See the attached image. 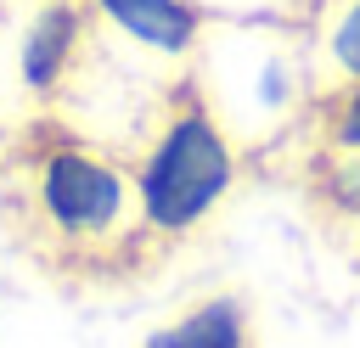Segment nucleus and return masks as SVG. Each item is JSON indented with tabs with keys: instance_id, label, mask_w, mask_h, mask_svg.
I'll use <instances>...</instances> for the list:
<instances>
[{
	"instance_id": "3",
	"label": "nucleus",
	"mask_w": 360,
	"mask_h": 348,
	"mask_svg": "<svg viewBox=\"0 0 360 348\" xmlns=\"http://www.w3.org/2000/svg\"><path fill=\"white\" fill-rule=\"evenodd\" d=\"M90 39H96L90 0H39L28 11L22 39H17V84L39 112L56 107V95L73 84V73L90 56Z\"/></svg>"
},
{
	"instance_id": "6",
	"label": "nucleus",
	"mask_w": 360,
	"mask_h": 348,
	"mask_svg": "<svg viewBox=\"0 0 360 348\" xmlns=\"http://www.w3.org/2000/svg\"><path fill=\"white\" fill-rule=\"evenodd\" d=\"M321 157H360V79H338V90L315 107Z\"/></svg>"
},
{
	"instance_id": "2",
	"label": "nucleus",
	"mask_w": 360,
	"mask_h": 348,
	"mask_svg": "<svg viewBox=\"0 0 360 348\" xmlns=\"http://www.w3.org/2000/svg\"><path fill=\"white\" fill-rule=\"evenodd\" d=\"M135 185H141V213L163 236V247H180L231 202L236 140L197 84H174L163 95L158 123L135 157Z\"/></svg>"
},
{
	"instance_id": "7",
	"label": "nucleus",
	"mask_w": 360,
	"mask_h": 348,
	"mask_svg": "<svg viewBox=\"0 0 360 348\" xmlns=\"http://www.w3.org/2000/svg\"><path fill=\"white\" fill-rule=\"evenodd\" d=\"M326 51H332L338 79H360V0H349V6H343V17L332 22Z\"/></svg>"
},
{
	"instance_id": "1",
	"label": "nucleus",
	"mask_w": 360,
	"mask_h": 348,
	"mask_svg": "<svg viewBox=\"0 0 360 348\" xmlns=\"http://www.w3.org/2000/svg\"><path fill=\"white\" fill-rule=\"evenodd\" d=\"M0 208L17 253L68 286H124L169 253L141 213L135 163L56 112H28L0 146Z\"/></svg>"
},
{
	"instance_id": "5",
	"label": "nucleus",
	"mask_w": 360,
	"mask_h": 348,
	"mask_svg": "<svg viewBox=\"0 0 360 348\" xmlns=\"http://www.w3.org/2000/svg\"><path fill=\"white\" fill-rule=\"evenodd\" d=\"M141 348H253V320L236 297H202L180 309L169 326H158Z\"/></svg>"
},
{
	"instance_id": "4",
	"label": "nucleus",
	"mask_w": 360,
	"mask_h": 348,
	"mask_svg": "<svg viewBox=\"0 0 360 348\" xmlns=\"http://www.w3.org/2000/svg\"><path fill=\"white\" fill-rule=\"evenodd\" d=\"M96 17H107L118 34L158 56H186L202 34V11L191 0H90Z\"/></svg>"
}]
</instances>
